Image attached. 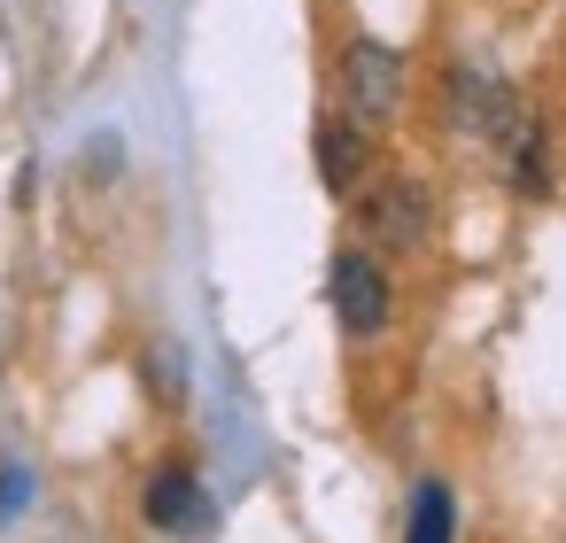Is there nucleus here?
Wrapping results in <instances>:
<instances>
[{
	"label": "nucleus",
	"mask_w": 566,
	"mask_h": 543,
	"mask_svg": "<svg viewBox=\"0 0 566 543\" xmlns=\"http://www.w3.org/2000/svg\"><path fill=\"white\" fill-rule=\"evenodd\" d=\"M349 210H357V233L380 241V249H419L427 226H434V202L411 171H365L349 187Z\"/></svg>",
	"instance_id": "obj_1"
},
{
	"label": "nucleus",
	"mask_w": 566,
	"mask_h": 543,
	"mask_svg": "<svg viewBox=\"0 0 566 543\" xmlns=\"http://www.w3.org/2000/svg\"><path fill=\"white\" fill-rule=\"evenodd\" d=\"M326 303H334L342 334L373 342V334H380V326L396 319V288H388V264H380V257H365V249H342V257H334V272H326Z\"/></svg>",
	"instance_id": "obj_2"
},
{
	"label": "nucleus",
	"mask_w": 566,
	"mask_h": 543,
	"mask_svg": "<svg viewBox=\"0 0 566 543\" xmlns=\"http://www.w3.org/2000/svg\"><path fill=\"white\" fill-rule=\"evenodd\" d=\"M342 102H349L357 125H388L396 102H403V55L380 48V40H357L342 55Z\"/></svg>",
	"instance_id": "obj_3"
},
{
	"label": "nucleus",
	"mask_w": 566,
	"mask_h": 543,
	"mask_svg": "<svg viewBox=\"0 0 566 543\" xmlns=\"http://www.w3.org/2000/svg\"><path fill=\"white\" fill-rule=\"evenodd\" d=\"M140 512H148V528H164V535H218V504H210L202 473H195V466H179V458L148 473Z\"/></svg>",
	"instance_id": "obj_4"
},
{
	"label": "nucleus",
	"mask_w": 566,
	"mask_h": 543,
	"mask_svg": "<svg viewBox=\"0 0 566 543\" xmlns=\"http://www.w3.org/2000/svg\"><path fill=\"white\" fill-rule=\"evenodd\" d=\"M365 171H373L365 133H357V125H342V117H326V125H318V179H326L334 195H349Z\"/></svg>",
	"instance_id": "obj_5"
},
{
	"label": "nucleus",
	"mask_w": 566,
	"mask_h": 543,
	"mask_svg": "<svg viewBox=\"0 0 566 543\" xmlns=\"http://www.w3.org/2000/svg\"><path fill=\"white\" fill-rule=\"evenodd\" d=\"M403 543H458V497H450V481H419L411 489Z\"/></svg>",
	"instance_id": "obj_6"
},
{
	"label": "nucleus",
	"mask_w": 566,
	"mask_h": 543,
	"mask_svg": "<svg viewBox=\"0 0 566 543\" xmlns=\"http://www.w3.org/2000/svg\"><path fill=\"white\" fill-rule=\"evenodd\" d=\"M32 504V466H0V520H17Z\"/></svg>",
	"instance_id": "obj_7"
}]
</instances>
